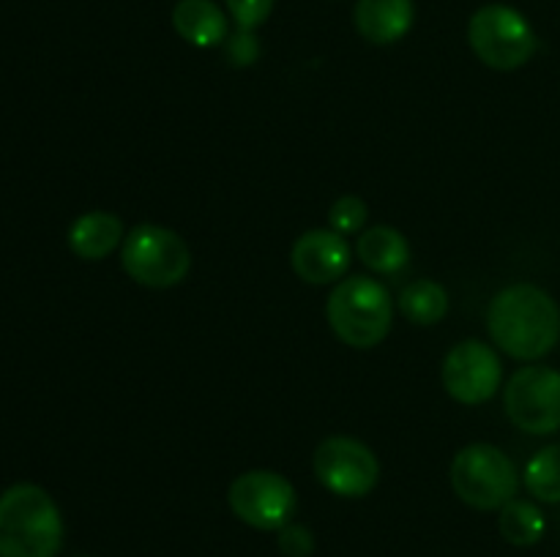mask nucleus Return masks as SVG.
<instances>
[{
	"label": "nucleus",
	"mask_w": 560,
	"mask_h": 557,
	"mask_svg": "<svg viewBox=\"0 0 560 557\" xmlns=\"http://www.w3.org/2000/svg\"><path fill=\"white\" fill-rule=\"evenodd\" d=\"M290 265H293L295 276L304 278L306 284L342 282L350 268L348 238L326 227L306 229L293 244Z\"/></svg>",
	"instance_id": "11"
},
{
	"label": "nucleus",
	"mask_w": 560,
	"mask_h": 557,
	"mask_svg": "<svg viewBox=\"0 0 560 557\" xmlns=\"http://www.w3.org/2000/svg\"><path fill=\"white\" fill-rule=\"evenodd\" d=\"M492 344L517 360H539L560 342V306L545 287L514 282L492 295L487 309Z\"/></svg>",
	"instance_id": "1"
},
{
	"label": "nucleus",
	"mask_w": 560,
	"mask_h": 557,
	"mask_svg": "<svg viewBox=\"0 0 560 557\" xmlns=\"http://www.w3.org/2000/svg\"><path fill=\"white\" fill-rule=\"evenodd\" d=\"M370 218V205L361 197L345 194L328 208V229L339 235L364 233V224Z\"/></svg>",
	"instance_id": "19"
},
{
	"label": "nucleus",
	"mask_w": 560,
	"mask_h": 557,
	"mask_svg": "<svg viewBox=\"0 0 560 557\" xmlns=\"http://www.w3.org/2000/svg\"><path fill=\"white\" fill-rule=\"evenodd\" d=\"M224 58H228L230 66H235V69H246V66H252L260 58V42H257L252 31H241L238 27V31H235L233 36H228V42H224Z\"/></svg>",
	"instance_id": "21"
},
{
	"label": "nucleus",
	"mask_w": 560,
	"mask_h": 557,
	"mask_svg": "<svg viewBox=\"0 0 560 557\" xmlns=\"http://www.w3.org/2000/svg\"><path fill=\"white\" fill-rule=\"evenodd\" d=\"M77 557H85V555H77Z\"/></svg>",
	"instance_id": "23"
},
{
	"label": "nucleus",
	"mask_w": 560,
	"mask_h": 557,
	"mask_svg": "<svg viewBox=\"0 0 560 557\" xmlns=\"http://www.w3.org/2000/svg\"><path fill=\"white\" fill-rule=\"evenodd\" d=\"M230 511L255 530H282L293 522L299 495L295 486L277 470L241 473L228 489Z\"/></svg>",
	"instance_id": "7"
},
{
	"label": "nucleus",
	"mask_w": 560,
	"mask_h": 557,
	"mask_svg": "<svg viewBox=\"0 0 560 557\" xmlns=\"http://www.w3.org/2000/svg\"><path fill=\"white\" fill-rule=\"evenodd\" d=\"M523 484L539 502H560V442L545 446L528 459Z\"/></svg>",
	"instance_id": "18"
},
{
	"label": "nucleus",
	"mask_w": 560,
	"mask_h": 557,
	"mask_svg": "<svg viewBox=\"0 0 560 557\" xmlns=\"http://www.w3.org/2000/svg\"><path fill=\"white\" fill-rule=\"evenodd\" d=\"M63 517L47 489L14 484L0 495V557H58Z\"/></svg>",
	"instance_id": "2"
},
{
	"label": "nucleus",
	"mask_w": 560,
	"mask_h": 557,
	"mask_svg": "<svg viewBox=\"0 0 560 557\" xmlns=\"http://www.w3.org/2000/svg\"><path fill=\"white\" fill-rule=\"evenodd\" d=\"M361 262L375 273H397L410 262V244L397 227H377L364 229L355 244Z\"/></svg>",
	"instance_id": "15"
},
{
	"label": "nucleus",
	"mask_w": 560,
	"mask_h": 557,
	"mask_svg": "<svg viewBox=\"0 0 560 557\" xmlns=\"http://www.w3.org/2000/svg\"><path fill=\"white\" fill-rule=\"evenodd\" d=\"M452 489L465 506L479 511H501L517 497L520 470L498 446L474 442L452 459Z\"/></svg>",
	"instance_id": "4"
},
{
	"label": "nucleus",
	"mask_w": 560,
	"mask_h": 557,
	"mask_svg": "<svg viewBox=\"0 0 560 557\" xmlns=\"http://www.w3.org/2000/svg\"><path fill=\"white\" fill-rule=\"evenodd\" d=\"M279 552L284 557H310L315 552V535L306 524L290 522L279 530Z\"/></svg>",
	"instance_id": "22"
},
{
	"label": "nucleus",
	"mask_w": 560,
	"mask_h": 557,
	"mask_svg": "<svg viewBox=\"0 0 560 557\" xmlns=\"http://www.w3.org/2000/svg\"><path fill=\"white\" fill-rule=\"evenodd\" d=\"M399 311L416 325H435L448 311V293L432 278H419L399 293Z\"/></svg>",
	"instance_id": "16"
},
{
	"label": "nucleus",
	"mask_w": 560,
	"mask_h": 557,
	"mask_svg": "<svg viewBox=\"0 0 560 557\" xmlns=\"http://www.w3.org/2000/svg\"><path fill=\"white\" fill-rule=\"evenodd\" d=\"M173 27L191 47L211 49L228 42V16L213 0H178Z\"/></svg>",
	"instance_id": "14"
},
{
	"label": "nucleus",
	"mask_w": 560,
	"mask_h": 557,
	"mask_svg": "<svg viewBox=\"0 0 560 557\" xmlns=\"http://www.w3.org/2000/svg\"><path fill=\"white\" fill-rule=\"evenodd\" d=\"M468 42L476 58L495 71L523 69L539 49L530 22L503 3L481 5L468 22Z\"/></svg>",
	"instance_id": "6"
},
{
	"label": "nucleus",
	"mask_w": 560,
	"mask_h": 557,
	"mask_svg": "<svg viewBox=\"0 0 560 557\" xmlns=\"http://www.w3.org/2000/svg\"><path fill=\"white\" fill-rule=\"evenodd\" d=\"M326 317L339 342L355 349L377 347L392 333L394 304L386 284L370 276L337 282L326 300Z\"/></svg>",
	"instance_id": "3"
},
{
	"label": "nucleus",
	"mask_w": 560,
	"mask_h": 557,
	"mask_svg": "<svg viewBox=\"0 0 560 557\" xmlns=\"http://www.w3.org/2000/svg\"><path fill=\"white\" fill-rule=\"evenodd\" d=\"M443 388L459 404H481L492 399L501 388L503 366L501 355L492 344L479 339H465L454 344L443 358Z\"/></svg>",
	"instance_id": "10"
},
{
	"label": "nucleus",
	"mask_w": 560,
	"mask_h": 557,
	"mask_svg": "<svg viewBox=\"0 0 560 557\" xmlns=\"http://www.w3.org/2000/svg\"><path fill=\"white\" fill-rule=\"evenodd\" d=\"M498 530H501L503 538L514 546H534L539 544L541 535H545L547 522L545 513L536 502L530 500H517L501 508V519H498Z\"/></svg>",
	"instance_id": "17"
},
{
	"label": "nucleus",
	"mask_w": 560,
	"mask_h": 557,
	"mask_svg": "<svg viewBox=\"0 0 560 557\" xmlns=\"http://www.w3.org/2000/svg\"><path fill=\"white\" fill-rule=\"evenodd\" d=\"M317 481L339 497H364L381 481V462L366 442L348 435L326 437L312 457Z\"/></svg>",
	"instance_id": "9"
},
{
	"label": "nucleus",
	"mask_w": 560,
	"mask_h": 557,
	"mask_svg": "<svg viewBox=\"0 0 560 557\" xmlns=\"http://www.w3.org/2000/svg\"><path fill=\"white\" fill-rule=\"evenodd\" d=\"M224 3L241 31H255L271 16L277 0H224Z\"/></svg>",
	"instance_id": "20"
},
{
	"label": "nucleus",
	"mask_w": 560,
	"mask_h": 557,
	"mask_svg": "<svg viewBox=\"0 0 560 557\" xmlns=\"http://www.w3.org/2000/svg\"><path fill=\"white\" fill-rule=\"evenodd\" d=\"M509 420L528 435H556L560 429V371L552 366H523L503 391Z\"/></svg>",
	"instance_id": "8"
},
{
	"label": "nucleus",
	"mask_w": 560,
	"mask_h": 557,
	"mask_svg": "<svg viewBox=\"0 0 560 557\" xmlns=\"http://www.w3.org/2000/svg\"><path fill=\"white\" fill-rule=\"evenodd\" d=\"M120 265L137 284L170 289L191 271L189 244L162 224H137L120 246Z\"/></svg>",
	"instance_id": "5"
},
{
	"label": "nucleus",
	"mask_w": 560,
	"mask_h": 557,
	"mask_svg": "<svg viewBox=\"0 0 560 557\" xmlns=\"http://www.w3.org/2000/svg\"><path fill=\"white\" fill-rule=\"evenodd\" d=\"M126 227L120 216L109 211H88L80 218H74L69 227V249L80 260H104L113 254L118 246H124Z\"/></svg>",
	"instance_id": "13"
},
{
	"label": "nucleus",
	"mask_w": 560,
	"mask_h": 557,
	"mask_svg": "<svg viewBox=\"0 0 560 557\" xmlns=\"http://www.w3.org/2000/svg\"><path fill=\"white\" fill-rule=\"evenodd\" d=\"M413 20V0H359L353 11L355 31L370 44L399 42L408 36Z\"/></svg>",
	"instance_id": "12"
}]
</instances>
